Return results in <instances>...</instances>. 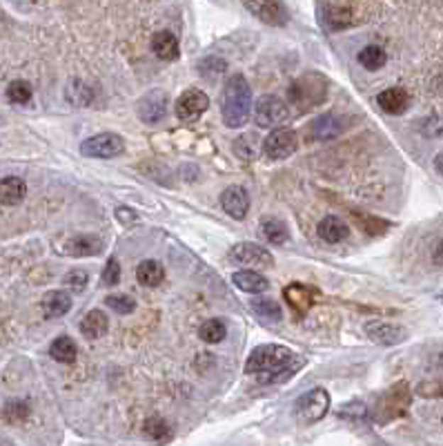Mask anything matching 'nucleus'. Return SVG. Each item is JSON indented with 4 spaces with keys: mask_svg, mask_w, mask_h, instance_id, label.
<instances>
[{
    "mask_svg": "<svg viewBox=\"0 0 443 446\" xmlns=\"http://www.w3.org/2000/svg\"><path fill=\"white\" fill-rule=\"evenodd\" d=\"M352 14H350V9H334L332 14H330V25L334 27V29H341V27H348L352 21Z\"/></svg>",
    "mask_w": 443,
    "mask_h": 446,
    "instance_id": "obj_38",
    "label": "nucleus"
},
{
    "mask_svg": "<svg viewBox=\"0 0 443 446\" xmlns=\"http://www.w3.org/2000/svg\"><path fill=\"white\" fill-rule=\"evenodd\" d=\"M410 404V391L405 384L392 386L388 393H383V398L376 404V420L379 422H390L399 415H403L405 408Z\"/></svg>",
    "mask_w": 443,
    "mask_h": 446,
    "instance_id": "obj_11",
    "label": "nucleus"
},
{
    "mask_svg": "<svg viewBox=\"0 0 443 446\" xmlns=\"http://www.w3.org/2000/svg\"><path fill=\"white\" fill-rule=\"evenodd\" d=\"M109 328V317L103 310H89L80 322V333L87 339H101Z\"/></svg>",
    "mask_w": 443,
    "mask_h": 446,
    "instance_id": "obj_22",
    "label": "nucleus"
},
{
    "mask_svg": "<svg viewBox=\"0 0 443 446\" xmlns=\"http://www.w3.org/2000/svg\"><path fill=\"white\" fill-rule=\"evenodd\" d=\"M209 107V98L205 92L201 90H187L183 92L178 98H176V105H174V112H176V117L180 121H185V123H194V121H199L203 114L207 112Z\"/></svg>",
    "mask_w": 443,
    "mask_h": 446,
    "instance_id": "obj_10",
    "label": "nucleus"
},
{
    "mask_svg": "<svg viewBox=\"0 0 443 446\" xmlns=\"http://www.w3.org/2000/svg\"><path fill=\"white\" fill-rule=\"evenodd\" d=\"M343 132V123L339 121V117H332V114H325V117L317 119L312 123V129H310V139H317V141H330V139H337Z\"/></svg>",
    "mask_w": 443,
    "mask_h": 446,
    "instance_id": "obj_23",
    "label": "nucleus"
},
{
    "mask_svg": "<svg viewBox=\"0 0 443 446\" xmlns=\"http://www.w3.org/2000/svg\"><path fill=\"white\" fill-rule=\"evenodd\" d=\"M221 208L229 214L232 219L243 221L250 212V192L241 186H229L221 194Z\"/></svg>",
    "mask_w": 443,
    "mask_h": 446,
    "instance_id": "obj_14",
    "label": "nucleus"
},
{
    "mask_svg": "<svg viewBox=\"0 0 443 446\" xmlns=\"http://www.w3.org/2000/svg\"><path fill=\"white\" fill-rule=\"evenodd\" d=\"M419 393H423V398H443V382L423 384V386L419 388Z\"/></svg>",
    "mask_w": 443,
    "mask_h": 446,
    "instance_id": "obj_40",
    "label": "nucleus"
},
{
    "mask_svg": "<svg viewBox=\"0 0 443 446\" xmlns=\"http://www.w3.org/2000/svg\"><path fill=\"white\" fill-rule=\"evenodd\" d=\"M317 235L325 241V243H341L343 239H348L350 228L346 225V221L339 217H325L321 219Z\"/></svg>",
    "mask_w": 443,
    "mask_h": 446,
    "instance_id": "obj_20",
    "label": "nucleus"
},
{
    "mask_svg": "<svg viewBox=\"0 0 443 446\" xmlns=\"http://www.w3.org/2000/svg\"><path fill=\"white\" fill-rule=\"evenodd\" d=\"M27 194V184L21 176H5L0 179V203L18 206Z\"/></svg>",
    "mask_w": 443,
    "mask_h": 446,
    "instance_id": "obj_19",
    "label": "nucleus"
},
{
    "mask_svg": "<svg viewBox=\"0 0 443 446\" xmlns=\"http://www.w3.org/2000/svg\"><path fill=\"white\" fill-rule=\"evenodd\" d=\"M105 306H109L111 310H116L119 315H129V312L136 310V302L129 294H109L105 299Z\"/></svg>",
    "mask_w": 443,
    "mask_h": 446,
    "instance_id": "obj_35",
    "label": "nucleus"
},
{
    "mask_svg": "<svg viewBox=\"0 0 443 446\" xmlns=\"http://www.w3.org/2000/svg\"><path fill=\"white\" fill-rule=\"evenodd\" d=\"M261 145H263V154L268 159L283 161V159H290L294 152L299 150V139H297V132L294 129L278 127V129H272L268 134V139Z\"/></svg>",
    "mask_w": 443,
    "mask_h": 446,
    "instance_id": "obj_7",
    "label": "nucleus"
},
{
    "mask_svg": "<svg viewBox=\"0 0 443 446\" xmlns=\"http://www.w3.org/2000/svg\"><path fill=\"white\" fill-rule=\"evenodd\" d=\"M72 310V297L65 290H52L43 297V315L47 319L65 317Z\"/></svg>",
    "mask_w": 443,
    "mask_h": 446,
    "instance_id": "obj_17",
    "label": "nucleus"
},
{
    "mask_svg": "<svg viewBox=\"0 0 443 446\" xmlns=\"http://www.w3.org/2000/svg\"><path fill=\"white\" fill-rule=\"evenodd\" d=\"M366 335L379 346H397L408 337V330L390 322H370L366 326Z\"/></svg>",
    "mask_w": 443,
    "mask_h": 446,
    "instance_id": "obj_15",
    "label": "nucleus"
},
{
    "mask_svg": "<svg viewBox=\"0 0 443 446\" xmlns=\"http://www.w3.org/2000/svg\"><path fill=\"white\" fill-rule=\"evenodd\" d=\"M229 259L243 268H254V270H270L274 266V257L268 253L263 245L258 243H236L232 250H229Z\"/></svg>",
    "mask_w": 443,
    "mask_h": 446,
    "instance_id": "obj_5",
    "label": "nucleus"
},
{
    "mask_svg": "<svg viewBox=\"0 0 443 446\" xmlns=\"http://www.w3.org/2000/svg\"><path fill=\"white\" fill-rule=\"evenodd\" d=\"M87 282H89V275L83 272V270H72L67 277L62 279V284L67 286V288H72L74 292H83L85 286H87Z\"/></svg>",
    "mask_w": 443,
    "mask_h": 446,
    "instance_id": "obj_36",
    "label": "nucleus"
},
{
    "mask_svg": "<svg viewBox=\"0 0 443 446\" xmlns=\"http://www.w3.org/2000/svg\"><path fill=\"white\" fill-rule=\"evenodd\" d=\"M250 308L256 317L266 319V322H281V317H283L281 306L272 299H254V302H250Z\"/></svg>",
    "mask_w": 443,
    "mask_h": 446,
    "instance_id": "obj_31",
    "label": "nucleus"
},
{
    "mask_svg": "<svg viewBox=\"0 0 443 446\" xmlns=\"http://www.w3.org/2000/svg\"><path fill=\"white\" fill-rule=\"evenodd\" d=\"M254 18L272 27H283L290 21V11L283 5V0H241Z\"/></svg>",
    "mask_w": 443,
    "mask_h": 446,
    "instance_id": "obj_8",
    "label": "nucleus"
},
{
    "mask_svg": "<svg viewBox=\"0 0 443 446\" xmlns=\"http://www.w3.org/2000/svg\"><path fill=\"white\" fill-rule=\"evenodd\" d=\"M376 103L385 114H403L410 105V94L403 87H388L379 96H376Z\"/></svg>",
    "mask_w": 443,
    "mask_h": 446,
    "instance_id": "obj_18",
    "label": "nucleus"
},
{
    "mask_svg": "<svg viewBox=\"0 0 443 446\" xmlns=\"http://www.w3.org/2000/svg\"><path fill=\"white\" fill-rule=\"evenodd\" d=\"M7 98L16 105H25L31 98V85L27 80H11L7 85Z\"/></svg>",
    "mask_w": 443,
    "mask_h": 446,
    "instance_id": "obj_33",
    "label": "nucleus"
},
{
    "mask_svg": "<svg viewBox=\"0 0 443 446\" xmlns=\"http://www.w3.org/2000/svg\"><path fill=\"white\" fill-rule=\"evenodd\" d=\"M254 123L258 127H276L290 119L288 103L278 96H261L254 105Z\"/></svg>",
    "mask_w": 443,
    "mask_h": 446,
    "instance_id": "obj_9",
    "label": "nucleus"
},
{
    "mask_svg": "<svg viewBox=\"0 0 443 446\" xmlns=\"http://www.w3.org/2000/svg\"><path fill=\"white\" fill-rule=\"evenodd\" d=\"M136 279L145 288H156L163 284V279H165V268H163V263H158L154 259H145L138 263Z\"/></svg>",
    "mask_w": 443,
    "mask_h": 446,
    "instance_id": "obj_24",
    "label": "nucleus"
},
{
    "mask_svg": "<svg viewBox=\"0 0 443 446\" xmlns=\"http://www.w3.org/2000/svg\"><path fill=\"white\" fill-rule=\"evenodd\" d=\"M261 233H263L266 241H270L272 245H283L290 237V230L283 221H278V219H263L261 221Z\"/></svg>",
    "mask_w": 443,
    "mask_h": 446,
    "instance_id": "obj_27",
    "label": "nucleus"
},
{
    "mask_svg": "<svg viewBox=\"0 0 443 446\" xmlns=\"http://www.w3.org/2000/svg\"><path fill=\"white\" fill-rule=\"evenodd\" d=\"M138 117L147 123V125H154L158 121H163L168 117V110H170V98L163 90H154V92H147L141 101H138Z\"/></svg>",
    "mask_w": 443,
    "mask_h": 446,
    "instance_id": "obj_12",
    "label": "nucleus"
},
{
    "mask_svg": "<svg viewBox=\"0 0 443 446\" xmlns=\"http://www.w3.org/2000/svg\"><path fill=\"white\" fill-rule=\"evenodd\" d=\"M80 152L89 159H114L125 152V139L114 132H103L80 143Z\"/></svg>",
    "mask_w": 443,
    "mask_h": 446,
    "instance_id": "obj_6",
    "label": "nucleus"
},
{
    "mask_svg": "<svg viewBox=\"0 0 443 446\" xmlns=\"http://www.w3.org/2000/svg\"><path fill=\"white\" fill-rule=\"evenodd\" d=\"M319 288L315 286H305V284H290L285 290H283V297L288 306H292V310L297 312L299 317H305L310 308L315 306V302L319 299Z\"/></svg>",
    "mask_w": 443,
    "mask_h": 446,
    "instance_id": "obj_13",
    "label": "nucleus"
},
{
    "mask_svg": "<svg viewBox=\"0 0 443 446\" xmlns=\"http://www.w3.org/2000/svg\"><path fill=\"white\" fill-rule=\"evenodd\" d=\"M434 170L443 176V152L434 156Z\"/></svg>",
    "mask_w": 443,
    "mask_h": 446,
    "instance_id": "obj_42",
    "label": "nucleus"
},
{
    "mask_svg": "<svg viewBox=\"0 0 443 446\" xmlns=\"http://www.w3.org/2000/svg\"><path fill=\"white\" fill-rule=\"evenodd\" d=\"M288 96H290V103L294 107L301 112H307L325 101L327 83L321 74H305L297 83H292Z\"/></svg>",
    "mask_w": 443,
    "mask_h": 446,
    "instance_id": "obj_3",
    "label": "nucleus"
},
{
    "mask_svg": "<svg viewBox=\"0 0 443 446\" xmlns=\"http://www.w3.org/2000/svg\"><path fill=\"white\" fill-rule=\"evenodd\" d=\"M221 114L227 127H243L252 114V87L243 74H232L221 96Z\"/></svg>",
    "mask_w": 443,
    "mask_h": 446,
    "instance_id": "obj_2",
    "label": "nucleus"
},
{
    "mask_svg": "<svg viewBox=\"0 0 443 446\" xmlns=\"http://www.w3.org/2000/svg\"><path fill=\"white\" fill-rule=\"evenodd\" d=\"M143 431L152 440H170L172 437V428L163 418H147L143 424Z\"/></svg>",
    "mask_w": 443,
    "mask_h": 446,
    "instance_id": "obj_32",
    "label": "nucleus"
},
{
    "mask_svg": "<svg viewBox=\"0 0 443 446\" xmlns=\"http://www.w3.org/2000/svg\"><path fill=\"white\" fill-rule=\"evenodd\" d=\"M199 70L203 72V76L209 72V76H217V74H221L223 70H225V63L223 60H219V58H207V60H203L201 65H199Z\"/></svg>",
    "mask_w": 443,
    "mask_h": 446,
    "instance_id": "obj_39",
    "label": "nucleus"
},
{
    "mask_svg": "<svg viewBox=\"0 0 443 446\" xmlns=\"http://www.w3.org/2000/svg\"><path fill=\"white\" fill-rule=\"evenodd\" d=\"M434 263H439V266H443V239L439 241V245L434 248Z\"/></svg>",
    "mask_w": 443,
    "mask_h": 446,
    "instance_id": "obj_41",
    "label": "nucleus"
},
{
    "mask_svg": "<svg viewBox=\"0 0 443 446\" xmlns=\"http://www.w3.org/2000/svg\"><path fill=\"white\" fill-rule=\"evenodd\" d=\"M3 418L11 424H21L29 418V406L21 400H11L3 408Z\"/></svg>",
    "mask_w": 443,
    "mask_h": 446,
    "instance_id": "obj_34",
    "label": "nucleus"
},
{
    "mask_svg": "<svg viewBox=\"0 0 443 446\" xmlns=\"http://www.w3.org/2000/svg\"><path fill=\"white\" fill-rule=\"evenodd\" d=\"M385 60H388V56H385V52L379 45H368V47H363L359 52V63L363 65L366 70H370V72L381 70L385 65Z\"/></svg>",
    "mask_w": 443,
    "mask_h": 446,
    "instance_id": "obj_29",
    "label": "nucleus"
},
{
    "mask_svg": "<svg viewBox=\"0 0 443 446\" xmlns=\"http://www.w3.org/2000/svg\"><path fill=\"white\" fill-rule=\"evenodd\" d=\"M303 366V359L288 346L278 344H266L254 349L245 364V373L254 375L261 384H272L292 375Z\"/></svg>",
    "mask_w": 443,
    "mask_h": 446,
    "instance_id": "obj_1",
    "label": "nucleus"
},
{
    "mask_svg": "<svg viewBox=\"0 0 443 446\" xmlns=\"http://www.w3.org/2000/svg\"><path fill=\"white\" fill-rule=\"evenodd\" d=\"M225 335H227V324L219 317L203 322L199 328V337L207 344H221L225 339Z\"/></svg>",
    "mask_w": 443,
    "mask_h": 446,
    "instance_id": "obj_28",
    "label": "nucleus"
},
{
    "mask_svg": "<svg viewBox=\"0 0 443 446\" xmlns=\"http://www.w3.org/2000/svg\"><path fill=\"white\" fill-rule=\"evenodd\" d=\"M49 355H52V359L60 361V364H74L78 349H76V344H74L72 337L60 335L52 341V346H49Z\"/></svg>",
    "mask_w": 443,
    "mask_h": 446,
    "instance_id": "obj_26",
    "label": "nucleus"
},
{
    "mask_svg": "<svg viewBox=\"0 0 443 446\" xmlns=\"http://www.w3.org/2000/svg\"><path fill=\"white\" fill-rule=\"evenodd\" d=\"M234 152L243 161H254L261 152V141L256 134H243L234 141Z\"/></svg>",
    "mask_w": 443,
    "mask_h": 446,
    "instance_id": "obj_30",
    "label": "nucleus"
},
{
    "mask_svg": "<svg viewBox=\"0 0 443 446\" xmlns=\"http://www.w3.org/2000/svg\"><path fill=\"white\" fill-rule=\"evenodd\" d=\"M327 410H330V395L323 388H312L303 393L294 404V415L307 424L323 420Z\"/></svg>",
    "mask_w": 443,
    "mask_h": 446,
    "instance_id": "obj_4",
    "label": "nucleus"
},
{
    "mask_svg": "<svg viewBox=\"0 0 443 446\" xmlns=\"http://www.w3.org/2000/svg\"><path fill=\"white\" fill-rule=\"evenodd\" d=\"M152 52L160 60H176L180 56V45L172 31H158L152 38Z\"/></svg>",
    "mask_w": 443,
    "mask_h": 446,
    "instance_id": "obj_21",
    "label": "nucleus"
},
{
    "mask_svg": "<svg viewBox=\"0 0 443 446\" xmlns=\"http://www.w3.org/2000/svg\"><path fill=\"white\" fill-rule=\"evenodd\" d=\"M103 245H105V241L96 235H76V237L65 241L62 250L70 257H92V255L101 253Z\"/></svg>",
    "mask_w": 443,
    "mask_h": 446,
    "instance_id": "obj_16",
    "label": "nucleus"
},
{
    "mask_svg": "<svg viewBox=\"0 0 443 446\" xmlns=\"http://www.w3.org/2000/svg\"><path fill=\"white\" fill-rule=\"evenodd\" d=\"M232 282L243 292H266L270 288L268 279L261 272H254V270H239V272H234Z\"/></svg>",
    "mask_w": 443,
    "mask_h": 446,
    "instance_id": "obj_25",
    "label": "nucleus"
},
{
    "mask_svg": "<svg viewBox=\"0 0 443 446\" xmlns=\"http://www.w3.org/2000/svg\"><path fill=\"white\" fill-rule=\"evenodd\" d=\"M103 282L107 284V286H116L119 282H121V263L116 261V259H109L107 263H105V270H103Z\"/></svg>",
    "mask_w": 443,
    "mask_h": 446,
    "instance_id": "obj_37",
    "label": "nucleus"
}]
</instances>
